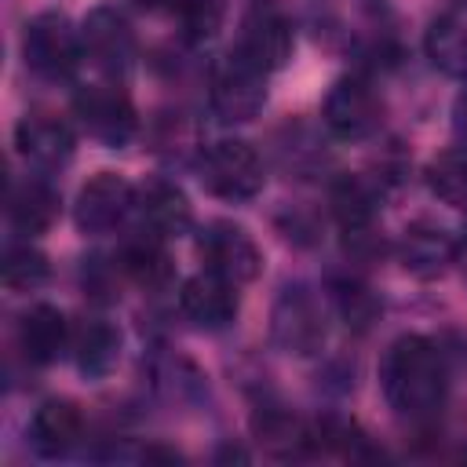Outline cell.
<instances>
[{
	"instance_id": "6da1fadb",
	"label": "cell",
	"mask_w": 467,
	"mask_h": 467,
	"mask_svg": "<svg viewBox=\"0 0 467 467\" xmlns=\"http://www.w3.org/2000/svg\"><path fill=\"white\" fill-rule=\"evenodd\" d=\"M383 398L398 416L409 420H434L445 405L449 390V365L445 350L427 336H398L379 365Z\"/></svg>"
},
{
	"instance_id": "7a4b0ae2",
	"label": "cell",
	"mask_w": 467,
	"mask_h": 467,
	"mask_svg": "<svg viewBox=\"0 0 467 467\" xmlns=\"http://www.w3.org/2000/svg\"><path fill=\"white\" fill-rule=\"evenodd\" d=\"M84 55L80 33L69 26L62 11H44L22 29V58L44 80H66Z\"/></svg>"
},
{
	"instance_id": "3957f363",
	"label": "cell",
	"mask_w": 467,
	"mask_h": 467,
	"mask_svg": "<svg viewBox=\"0 0 467 467\" xmlns=\"http://www.w3.org/2000/svg\"><path fill=\"white\" fill-rule=\"evenodd\" d=\"M201 182H204L208 193H215L223 201H252L263 190L266 171H263L259 153L248 142L223 139V142L204 150V157H201Z\"/></svg>"
},
{
	"instance_id": "277c9868",
	"label": "cell",
	"mask_w": 467,
	"mask_h": 467,
	"mask_svg": "<svg viewBox=\"0 0 467 467\" xmlns=\"http://www.w3.org/2000/svg\"><path fill=\"white\" fill-rule=\"evenodd\" d=\"M325 332H328L325 306L310 288L292 285V288H285L277 296V303L270 310V339H274V347H281L285 354L306 358V354L321 350Z\"/></svg>"
},
{
	"instance_id": "5b68a950",
	"label": "cell",
	"mask_w": 467,
	"mask_h": 467,
	"mask_svg": "<svg viewBox=\"0 0 467 467\" xmlns=\"http://www.w3.org/2000/svg\"><path fill=\"white\" fill-rule=\"evenodd\" d=\"M321 117H325V128L336 139L361 142V139H368V135L379 131V124H383V99L372 91L368 80H361V77H339L328 88V95H325Z\"/></svg>"
},
{
	"instance_id": "8992f818",
	"label": "cell",
	"mask_w": 467,
	"mask_h": 467,
	"mask_svg": "<svg viewBox=\"0 0 467 467\" xmlns=\"http://www.w3.org/2000/svg\"><path fill=\"white\" fill-rule=\"evenodd\" d=\"M73 113L80 117L84 131L91 139H99L102 146H109V150L128 146L135 128H139L135 106H131L128 91L117 88V84H88V88H80L73 95Z\"/></svg>"
},
{
	"instance_id": "52a82bcc",
	"label": "cell",
	"mask_w": 467,
	"mask_h": 467,
	"mask_svg": "<svg viewBox=\"0 0 467 467\" xmlns=\"http://www.w3.org/2000/svg\"><path fill=\"white\" fill-rule=\"evenodd\" d=\"M197 255L204 259V266L234 285H248L259 277L263 270V252L252 241V234L230 219H212L201 234H197Z\"/></svg>"
},
{
	"instance_id": "ba28073f",
	"label": "cell",
	"mask_w": 467,
	"mask_h": 467,
	"mask_svg": "<svg viewBox=\"0 0 467 467\" xmlns=\"http://www.w3.org/2000/svg\"><path fill=\"white\" fill-rule=\"evenodd\" d=\"M292 47H296V36H292V22L285 18V11L270 0H255L241 18L234 51L255 62L263 73H274L292 58Z\"/></svg>"
},
{
	"instance_id": "9c48e42d",
	"label": "cell",
	"mask_w": 467,
	"mask_h": 467,
	"mask_svg": "<svg viewBox=\"0 0 467 467\" xmlns=\"http://www.w3.org/2000/svg\"><path fill=\"white\" fill-rule=\"evenodd\" d=\"M266 77L270 73H263L255 62L230 51L212 73V109L234 124L259 117L266 102Z\"/></svg>"
},
{
	"instance_id": "30bf717a",
	"label": "cell",
	"mask_w": 467,
	"mask_h": 467,
	"mask_svg": "<svg viewBox=\"0 0 467 467\" xmlns=\"http://www.w3.org/2000/svg\"><path fill=\"white\" fill-rule=\"evenodd\" d=\"M135 208V190L124 175L117 171H99L95 179H88L77 193V204H73V223L80 234H109L117 230L128 212Z\"/></svg>"
},
{
	"instance_id": "8fae6325",
	"label": "cell",
	"mask_w": 467,
	"mask_h": 467,
	"mask_svg": "<svg viewBox=\"0 0 467 467\" xmlns=\"http://www.w3.org/2000/svg\"><path fill=\"white\" fill-rule=\"evenodd\" d=\"M80 44H84V58H91V66H99L109 77H124L139 55V44H135L128 18L113 7H95L84 18Z\"/></svg>"
},
{
	"instance_id": "7c38bea8",
	"label": "cell",
	"mask_w": 467,
	"mask_h": 467,
	"mask_svg": "<svg viewBox=\"0 0 467 467\" xmlns=\"http://www.w3.org/2000/svg\"><path fill=\"white\" fill-rule=\"evenodd\" d=\"M179 306L197 328H226L237 317V285L212 270L193 274L179 292Z\"/></svg>"
},
{
	"instance_id": "4fadbf2b",
	"label": "cell",
	"mask_w": 467,
	"mask_h": 467,
	"mask_svg": "<svg viewBox=\"0 0 467 467\" xmlns=\"http://www.w3.org/2000/svg\"><path fill=\"white\" fill-rule=\"evenodd\" d=\"M15 146L29 164L55 171V168L69 164V157H73V131L66 120L51 117V113H26L15 128Z\"/></svg>"
},
{
	"instance_id": "5bb4252c",
	"label": "cell",
	"mask_w": 467,
	"mask_h": 467,
	"mask_svg": "<svg viewBox=\"0 0 467 467\" xmlns=\"http://www.w3.org/2000/svg\"><path fill=\"white\" fill-rule=\"evenodd\" d=\"M80 434H84V416L66 398H51V401L36 405V412L29 420V445L47 460L66 456L80 441Z\"/></svg>"
},
{
	"instance_id": "9a60e30c",
	"label": "cell",
	"mask_w": 467,
	"mask_h": 467,
	"mask_svg": "<svg viewBox=\"0 0 467 467\" xmlns=\"http://www.w3.org/2000/svg\"><path fill=\"white\" fill-rule=\"evenodd\" d=\"M427 55L441 73L467 80V0H449L431 22Z\"/></svg>"
},
{
	"instance_id": "2e32d148",
	"label": "cell",
	"mask_w": 467,
	"mask_h": 467,
	"mask_svg": "<svg viewBox=\"0 0 467 467\" xmlns=\"http://www.w3.org/2000/svg\"><path fill=\"white\" fill-rule=\"evenodd\" d=\"M401 263L409 274L431 281V277H441L452 263H456V241L438 226V223H412L401 237Z\"/></svg>"
},
{
	"instance_id": "e0dca14e",
	"label": "cell",
	"mask_w": 467,
	"mask_h": 467,
	"mask_svg": "<svg viewBox=\"0 0 467 467\" xmlns=\"http://www.w3.org/2000/svg\"><path fill=\"white\" fill-rule=\"evenodd\" d=\"M18 347L33 365H51L69 347V325L58 306L36 303L18 321Z\"/></svg>"
},
{
	"instance_id": "ac0fdd59",
	"label": "cell",
	"mask_w": 467,
	"mask_h": 467,
	"mask_svg": "<svg viewBox=\"0 0 467 467\" xmlns=\"http://www.w3.org/2000/svg\"><path fill=\"white\" fill-rule=\"evenodd\" d=\"M139 212L150 234L157 237H182L193 226V208L186 193L164 179H150L139 193Z\"/></svg>"
},
{
	"instance_id": "d6986e66",
	"label": "cell",
	"mask_w": 467,
	"mask_h": 467,
	"mask_svg": "<svg viewBox=\"0 0 467 467\" xmlns=\"http://www.w3.org/2000/svg\"><path fill=\"white\" fill-rule=\"evenodd\" d=\"M69 350L73 361L84 376H106L117 358H120V332L106 321V317H84L73 332H69Z\"/></svg>"
},
{
	"instance_id": "ffe728a7",
	"label": "cell",
	"mask_w": 467,
	"mask_h": 467,
	"mask_svg": "<svg viewBox=\"0 0 467 467\" xmlns=\"http://www.w3.org/2000/svg\"><path fill=\"white\" fill-rule=\"evenodd\" d=\"M58 215V193L44 179H22L11 182L7 193V219L18 234H44Z\"/></svg>"
},
{
	"instance_id": "44dd1931",
	"label": "cell",
	"mask_w": 467,
	"mask_h": 467,
	"mask_svg": "<svg viewBox=\"0 0 467 467\" xmlns=\"http://www.w3.org/2000/svg\"><path fill=\"white\" fill-rule=\"evenodd\" d=\"M120 270L142 288H164L171 281V259L164 252V237H157L150 230L131 237L120 252Z\"/></svg>"
},
{
	"instance_id": "7402d4cb",
	"label": "cell",
	"mask_w": 467,
	"mask_h": 467,
	"mask_svg": "<svg viewBox=\"0 0 467 467\" xmlns=\"http://www.w3.org/2000/svg\"><path fill=\"white\" fill-rule=\"evenodd\" d=\"M332 212H336V219L343 223L347 234H354V230H372L376 197H372V190H368L361 179L343 175V179L332 186Z\"/></svg>"
},
{
	"instance_id": "603a6c76",
	"label": "cell",
	"mask_w": 467,
	"mask_h": 467,
	"mask_svg": "<svg viewBox=\"0 0 467 467\" xmlns=\"http://www.w3.org/2000/svg\"><path fill=\"white\" fill-rule=\"evenodd\" d=\"M252 431H255L259 441H263L270 452H277V456H292V452H299V449L310 445V431L299 427V423H296L288 412H281V409H263V412H255Z\"/></svg>"
},
{
	"instance_id": "cb8c5ba5",
	"label": "cell",
	"mask_w": 467,
	"mask_h": 467,
	"mask_svg": "<svg viewBox=\"0 0 467 467\" xmlns=\"http://www.w3.org/2000/svg\"><path fill=\"white\" fill-rule=\"evenodd\" d=\"M427 186L449 208H467V153L452 150L427 164Z\"/></svg>"
},
{
	"instance_id": "d4e9b609",
	"label": "cell",
	"mask_w": 467,
	"mask_h": 467,
	"mask_svg": "<svg viewBox=\"0 0 467 467\" xmlns=\"http://www.w3.org/2000/svg\"><path fill=\"white\" fill-rule=\"evenodd\" d=\"M168 11L179 22L182 40H190V44L212 40L219 33V22H223L219 0H168Z\"/></svg>"
},
{
	"instance_id": "484cf974",
	"label": "cell",
	"mask_w": 467,
	"mask_h": 467,
	"mask_svg": "<svg viewBox=\"0 0 467 467\" xmlns=\"http://www.w3.org/2000/svg\"><path fill=\"white\" fill-rule=\"evenodd\" d=\"M0 270H4V285L15 292H29L47 281V259H44V252H36L29 244H7Z\"/></svg>"
},
{
	"instance_id": "4316f807",
	"label": "cell",
	"mask_w": 467,
	"mask_h": 467,
	"mask_svg": "<svg viewBox=\"0 0 467 467\" xmlns=\"http://www.w3.org/2000/svg\"><path fill=\"white\" fill-rule=\"evenodd\" d=\"M332 299H336V306H339L343 321H347V325H354V328L372 325V317L379 314L376 296H372L365 285H358V281H339V285H332Z\"/></svg>"
},
{
	"instance_id": "83f0119b",
	"label": "cell",
	"mask_w": 467,
	"mask_h": 467,
	"mask_svg": "<svg viewBox=\"0 0 467 467\" xmlns=\"http://www.w3.org/2000/svg\"><path fill=\"white\" fill-rule=\"evenodd\" d=\"M452 139H456V146L467 153V91L456 99V106H452Z\"/></svg>"
},
{
	"instance_id": "f1b7e54d",
	"label": "cell",
	"mask_w": 467,
	"mask_h": 467,
	"mask_svg": "<svg viewBox=\"0 0 467 467\" xmlns=\"http://www.w3.org/2000/svg\"><path fill=\"white\" fill-rule=\"evenodd\" d=\"M456 263H460V270L467 277V234H463V241H456Z\"/></svg>"
}]
</instances>
